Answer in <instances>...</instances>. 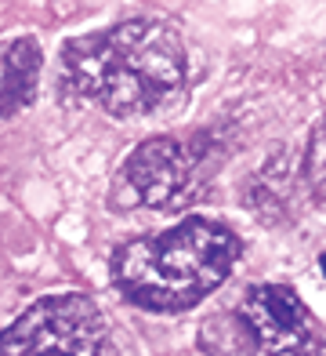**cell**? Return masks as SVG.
Wrapping results in <instances>:
<instances>
[{"mask_svg":"<svg viewBox=\"0 0 326 356\" xmlns=\"http://www.w3.org/2000/svg\"><path fill=\"white\" fill-rule=\"evenodd\" d=\"M62 76L73 95L120 120L171 113L189 95L185 40L167 22L127 19L62 44Z\"/></svg>","mask_w":326,"mask_h":356,"instance_id":"obj_1","label":"cell"},{"mask_svg":"<svg viewBox=\"0 0 326 356\" xmlns=\"http://www.w3.org/2000/svg\"><path fill=\"white\" fill-rule=\"evenodd\" d=\"M40 44L33 37H15L0 44V120L22 113L40 84Z\"/></svg>","mask_w":326,"mask_h":356,"instance_id":"obj_6","label":"cell"},{"mask_svg":"<svg viewBox=\"0 0 326 356\" xmlns=\"http://www.w3.org/2000/svg\"><path fill=\"white\" fill-rule=\"evenodd\" d=\"M0 356H105V316L87 295H51L0 331Z\"/></svg>","mask_w":326,"mask_h":356,"instance_id":"obj_4","label":"cell"},{"mask_svg":"<svg viewBox=\"0 0 326 356\" xmlns=\"http://www.w3.org/2000/svg\"><path fill=\"white\" fill-rule=\"evenodd\" d=\"M323 356H326V353H323Z\"/></svg>","mask_w":326,"mask_h":356,"instance_id":"obj_10","label":"cell"},{"mask_svg":"<svg viewBox=\"0 0 326 356\" xmlns=\"http://www.w3.org/2000/svg\"><path fill=\"white\" fill-rule=\"evenodd\" d=\"M203 178H207V160L200 145L156 135L145 138L120 164L109 200L117 211H135V207L178 211V207L200 197Z\"/></svg>","mask_w":326,"mask_h":356,"instance_id":"obj_3","label":"cell"},{"mask_svg":"<svg viewBox=\"0 0 326 356\" xmlns=\"http://www.w3.org/2000/svg\"><path fill=\"white\" fill-rule=\"evenodd\" d=\"M200 346H203L207 356H268L265 349H261V342L254 338V331L247 327V320H243L236 309L203 320Z\"/></svg>","mask_w":326,"mask_h":356,"instance_id":"obj_7","label":"cell"},{"mask_svg":"<svg viewBox=\"0 0 326 356\" xmlns=\"http://www.w3.org/2000/svg\"><path fill=\"white\" fill-rule=\"evenodd\" d=\"M239 258V236L225 222L192 215L163 233L112 251L117 291L153 313H185L225 284Z\"/></svg>","mask_w":326,"mask_h":356,"instance_id":"obj_2","label":"cell"},{"mask_svg":"<svg viewBox=\"0 0 326 356\" xmlns=\"http://www.w3.org/2000/svg\"><path fill=\"white\" fill-rule=\"evenodd\" d=\"M319 266H323V277H326V254H323V262H319Z\"/></svg>","mask_w":326,"mask_h":356,"instance_id":"obj_9","label":"cell"},{"mask_svg":"<svg viewBox=\"0 0 326 356\" xmlns=\"http://www.w3.org/2000/svg\"><path fill=\"white\" fill-rule=\"evenodd\" d=\"M236 313L268 356H308L312 353V316L298 291L286 284H254L239 298Z\"/></svg>","mask_w":326,"mask_h":356,"instance_id":"obj_5","label":"cell"},{"mask_svg":"<svg viewBox=\"0 0 326 356\" xmlns=\"http://www.w3.org/2000/svg\"><path fill=\"white\" fill-rule=\"evenodd\" d=\"M301 182L319 204H326V120L316 124L301 153Z\"/></svg>","mask_w":326,"mask_h":356,"instance_id":"obj_8","label":"cell"}]
</instances>
